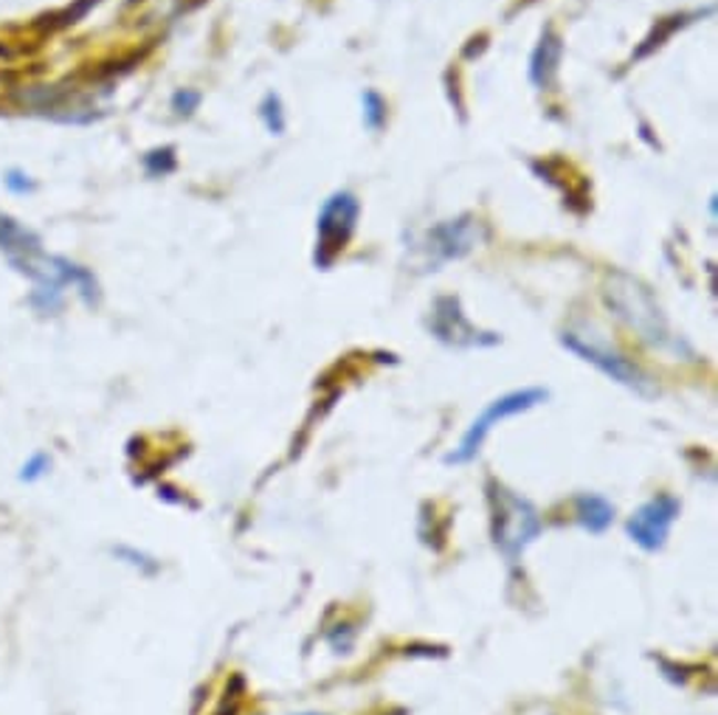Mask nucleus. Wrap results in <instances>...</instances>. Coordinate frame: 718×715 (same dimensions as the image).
Instances as JSON below:
<instances>
[{
    "mask_svg": "<svg viewBox=\"0 0 718 715\" xmlns=\"http://www.w3.org/2000/svg\"><path fill=\"white\" fill-rule=\"evenodd\" d=\"M3 184H7V189L14 191V195H25V191H34V180H31L29 175L23 173V169H9V173L3 175Z\"/></svg>",
    "mask_w": 718,
    "mask_h": 715,
    "instance_id": "nucleus-17",
    "label": "nucleus"
},
{
    "mask_svg": "<svg viewBox=\"0 0 718 715\" xmlns=\"http://www.w3.org/2000/svg\"><path fill=\"white\" fill-rule=\"evenodd\" d=\"M561 56H564V43H561L555 31L547 29L541 34L539 45H535L533 56H530V80H533V85L539 91H550L555 85Z\"/></svg>",
    "mask_w": 718,
    "mask_h": 715,
    "instance_id": "nucleus-9",
    "label": "nucleus"
},
{
    "mask_svg": "<svg viewBox=\"0 0 718 715\" xmlns=\"http://www.w3.org/2000/svg\"><path fill=\"white\" fill-rule=\"evenodd\" d=\"M679 501L668 494H659L654 499L645 501L643 507L634 510V516L628 518L626 532L639 549L645 552H657L668 541V532L674 527V521L679 518Z\"/></svg>",
    "mask_w": 718,
    "mask_h": 715,
    "instance_id": "nucleus-8",
    "label": "nucleus"
},
{
    "mask_svg": "<svg viewBox=\"0 0 718 715\" xmlns=\"http://www.w3.org/2000/svg\"><path fill=\"white\" fill-rule=\"evenodd\" d=\"M488 505L490 536H493L496 549L508 558V563H519L524 549L544 530L539 510L527 499H521L516 490L504 487L502 481L488 485Z\"/></svg>",
    "mask_w": 718,
    "mask_h": 715,
    "instance_id": "nucleus-2",
    "label": "nucleus"
},
{
    "mask_svg": "<svg viewBox=\"0 0 718 715\" xmlns=\"http://www.w3.org/2000/svg\"><path fill=\"white\" fill-rule=\"evenodd\" d=\"M561 341H564L566 350L575 352L581 361H586V364H592L595 370H601L603 375L612 377V381L620 383V386L632 388V392H637V395H654V383H651V377L645 375L634 361H628L617 346L608 344L603 335L589 333V330H566V333L561 335Z\"/></svg>",
    "mask_w": 718,
    "mask_h": 715,
    "instance_id": "nucleus-4",
    "label": "nucleus"
},
{
    "mask_svg": "<svg viewBox=\"0 0 718 715\" xmlns=\"http://www.w3.org/2000/svg\"><path fill=\"white\" fill-rule=\"evenodd\" d=\"M0 251L7 253V259L12 262V259L43 251V242H40V237L34 231L25 229L23 222L0 211Z\"/></svg>",
    "mask_w": 718,
    "mask_h": 715,
    "instance_id": "nucleus-10",
    "label": "nucleus"
},
{
    "mask_svg": "<svg viewBox=\"0 0 718 715\" xmlns=\"http://www.w3.org/2000/svg\"><path fill=\"white\" fill-rule=\"evenodd\" d=\"M198 105H200V93L189 91V87H184V91H178L173 96V111L178 113V116H192V113L198 111Z\"/></svg>",
    "mask_w": 718,
    "mask_h": 715,
    "instance_id": "nucleus-16",
    "label": "nucleus"
},
{
    "mask_svg": "<svg viewBox=\"0 0 718 715\" xmlns=\"http://www.w3.org/2000/svg\"><path fill=\"white\" fill-rule=\"evenodd\" d=\"M144 167H147L149 175H167L175 169V149L164 147V149H153V153L144 155Z\"/></svg>",
    "mask_w": 718,
    "mask_h": 715,
    "instance_id": "nucleus-15",
    "label": "nucleus"
},
{
    "mask_svg": "<svg viewBox=\"0 0 718 715\" xmlns=\"http://www.w3.org/2000/svg\"><path fill=\"white\" fill-rule=\"evenodd\" d=\"M544 401H547L544 388H519V392H508V395L496 397V401L488 403V408H485V412L474 419L471 428L465 432L459 448L454 450V454H448V463L451 465L471 463L479 450H482L488 434L493 432V428L499 426L502 419L516 417V414H521V412H530V408H535L539 403H544Z\"/></svg>",
    "mask_w": 718,
    "mask_h": 715,
    "instance_id": "nucleus-5",
    "label": "nucleus"
},
{
    "mask_svg": "<svg viewBox=\"0 0 718 715\" xmlns=\"http://www.w3.org/2000/svg\"><path fill=\"white\" fill-rule=\"evenodd\" d=\"M606 304L617 313V319L623 321L626 328H632L634 333L645 341V344L674 352H679L681 346H685L679 335H674V330H670L668 319H665L663 310H659L657 299L651 297V290L645 288L643 282H637V279L626 277V273H614V277L608 279Z\"/></svg>",
    "mask_w": 718,
    "mask_h": 715,
    "instance_id": "nucleus-1",
    "label": "nucleus"
},
{
    "mask_svg": "<svg viewBox=\"0 0 718 715\" xmlns=\"http://www.w3.org/2000/svg\"><path fill=\"white\" fill-rule=\"evenodd\" d=\"M575 516L581 521V527H586L589 532H603L614 521V507L603 496L583 494L575 499Z\"/></svg>",
    "mask_w": 718,
    "mask_h": 715,
    "instance_id": "nucleus-11",
    "label": "nucleus"
},
{
    "mask_svg": "<svg viewBox=\"0 0 718 715\" xmlns=\"http://www.w3.org/2000/svg\"><path fill=\"white\" fill-rule=\"evenodd\" d=\"M428 330H431L434 339L448 346H457V350H485V346L499 344V335L479 330L462 313V304H459L457 297H440L434 302Z\"/></svg>",
    "mask_w": 718,
    "mask_h": 715,
    "instance_id": "nucleus-7",
    "label": "nucleus"
},
{
    "mask_svg": "<svg viewBox=\"0 0 718 715\" xmlns=\"http://www.w3.org/2000/svg\"><path fill=\"white\" fill-rule=\"evenodd\" d=\"M364 102V124L366 129H381L386 124V102L375 91H366L361 96Z\"/></svg>",
    "mask_w": 718,
    "mask_h": 715,
    "instance_id": "nucleus-14",
    "label": "nucleus"
},
{
    "mask_svg": "<svg viewBox=\"0 0 718 715\" xmlns=\"http://www.w3.org/2000/svg\"><path fill=\"white\" fill-rule=\"evenodd\" d=\"M361 204L353 191H335L324 200L316 220V266L330 268L333 259L347 248L355 226H358Z\"/></svg>",
    "mask_w": 718,
    "mask_h": 715,
    "instance_id": "nucleus-6",
    "label": "nucleus"
},
{
    "mask_svg": "<svg viewBox=\"0 0 718 715\" xmlns=\"http://www.w3.org/2000/svg\"><path fill=\"white\" fill-rule=\"evenodd\" d=\"M479 240H482V226L474 217H457V220L437 222V226L423 231L409 246L412 271H440L446 262H454V259H462L465 253H471Z\"/></svg>",
    "mask_w": 718,
    "mask_h": 715,
    "instance_id": "nucleus-3",
    "label": "nucleus"
},
{
    "mask_svg": "<svg viewBox=\"0 0 718 715\" xmlns=\"http://www.w3.org/2000/svg\"><path fill=\"white\" fill-rule=\"evenodd\" d=\"M51 465L54 463H51L49 454H45V450H38V454H31V457L20 465L18 479L25 481V485H34V481L45 479V476L51 474Z\"/></svg>",
    "mask_w": 718,
    "mask_h": 715,
    "instance_id": "nucleus-13",
    "label": "nucleus"
},
{
    "mask_svg": "<svg viewBox=\"0 0 718 715\" xmlns=\"http://www.w3.org/2000/svg\"><path fill=\"white\" fill-rule=\"evenodd\" d=\"M260 118L271 136H282L285 133V111H282V102H279L277 93H268L266 100L260 102Z\"/></svg>",
    "mask_w": 718,
    "mask_h": 715,
    "instance_id": "nucleus-12",
    "label": "nucleus"
}]
</instances>
